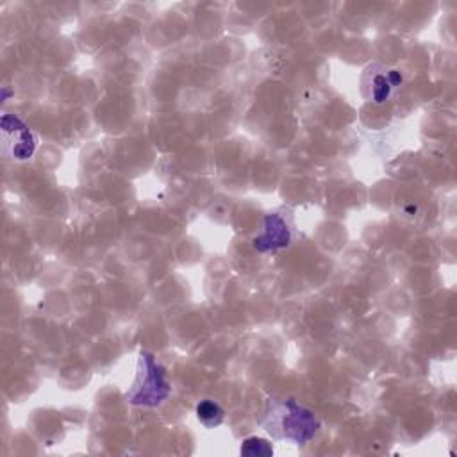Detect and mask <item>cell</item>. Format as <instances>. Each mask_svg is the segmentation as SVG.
<instances>
[{"instance_id": "1", "label": "cell", "mask_w": 457, "mask_h": 457, "mask_svg": "<svg viewBox=\"0 0 457 457\" xmlns=\"http://www.w3.org/2000/svg\"><path fill=\"white\" fill-rule=\"evenodd\" d=\"M270 416L271 420L266 423L268 432L277 437L291 439L295 445L309 443L320 430V420L314 412L293 398L277 405Z\"/></svg>"}, {"instance_id": "2", "label": "cell", "mask_w": 457, "mask_h": 457, "mask_svg": "<svg viewBox=\"0 0 457 457\" xmlns=\"http://www.w3.org/2000/svg\"><path fill=\"white\" fill-rule=\"evenodd\" d=\"M170 396V384L162 366L152 353L141 352L139 368L132 389L127 393V400L139 407H157Z\"/></svg>"}, {"instance_id": "3", "label": "cell", "mask_w": 457, "mask_h": 457, "mask_svg": "<svg viewBox=\"0 0 457 457\" xmlns=\"http://www.w3.org/2000/svg\"><path fill=\"white\" fill-rule=\"evenodd\" d=\"M2 134H4V148L12 159L25 161L32 157L36 150V136L32 134V130L23 120H20L16 114H4Z\"/></svg>"}, {"instance_id": "4", "label": "cell", "mask_w": 457, "mask_h": 457, "mask_svg": "<svg viewBox=\"0 0 457 457\" xmlns=\"http://www.w3.org/2000/svg\"><path fill=\"white\" fill-rule=\"evenodd\" d=\"M291 243V230L282 216L268 214L264 218V225L259 236L253 237V248L261 253L277 252Z\"/></svg>"}, {"instance_id": "5", "label": "cell", "mask_w": 457, "mask_h": 457, "mask_svg": "<svg viewBox=\"0 0 457 457\" xmlns=\"http://www.w3.org/2000/svg\"><path fill=\"white\" fill-rule=\"evenodd\" d=\"M402 84V73L396 70H389L386 73H375L370 80V91L368 96L375 104H384L395 87Z\"/></svg>"}, {"instance_id": "6", "label": "cell", "mask_w": 457, "mask_h": 457, "mask_svg": "<svg viewBox=\"0 0 457 457\" xmlns=\"http://www.w3.org/2000/svg\"><path fill=\"white\" fill-rule=\"evenodd\" d=\"M196 418L207 427V428H214L218 425H221L225 412L221 409L220 403L212 402V400H202L196 405Z\"/></svg>"}, {"instance_id": "7", "label": "cell", "mask_w": 457, "mask_h": 457, "mask_svg": "<svg viewBox=\"0 0 457 457\" xmlns=\"http://www.w3.org/2000/svg\"><path fill=\"white\" fill-rule=\"evenodd\" d=\"M239 453L246 455V457H271L273 455V446L264 437L252 436V437H246L241 443Z\"/></svg>"}]
</instances>
